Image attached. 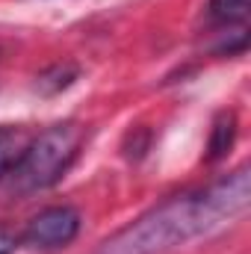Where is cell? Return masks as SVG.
Wrapping results in <instances>:
<instances>
[{
	"label": "cell",
	"instance_id": "cell-1",
	"mask_svg": "<svg viewBox=\"0 0 251 254\" xmlns=\"http://www.w3.org/2000/svg\"><path fill=\"white\" fill-rule=\"evenodd\" d=\"M251 169L240 166L207 187L181 192L151 207L122 231L107 237L95 254H166L234 222L249 210Z\"/></svg>",
	"mask_w": 251,
	"mask_h": 254
},
{
	"label": "cell",
	"instance_id": "cell-2",
	"mask_svg": "<svg viewBox=\"0 0 251 254\" xmlns=\"http://www.w3.org/2000/svg\"><path fill=\"white\" fill-rule=\"evenodd\" d=\"M80 148H83V127L74 122H60V125H51L48 130L36 133L18 169L9 175L15 190L30 195V192L54 187L71 169Z\"/></svg>",
	"mask_w": 251,
	"mask_h": 254
},
{
	"label": "cell",
	"instance_id": "cell-3",
	"mask_svg": "<svg viewBox=\"0 0 251 254\" xmlns=\"http://www.w3.org/2000/svg\"><path fill=\"white\" fill-rule=\"evenodd\" d=\"M77 234H80V213L68 204H57L45 207L27 222L21 243L36 252H60L77 240Z\"/></svg>",
	"mask_w": 251,
	"mask_h": 254
},
{
	"label": "cell",
	"instance_id": "cell-4",
	"mask_svg": "<svg viewBox=\"0 0 251 254\" xmlns=\"http://www.w3.org/2000/svg\"><path fill=\"white\" fill-rule=\"evenodd\" d=\"M30 142H33V133L27 127H21V125H3L0 127V181L9 178L18 169V163L27 154Z\"/></svg>",
	"mask_w": 251,
	"mask_h": 254
},
{
	"label": "cell",
	"instance_id": "cell-5",
	"mask_svg": "<svg viewBox=\"0 0 251 254\" xmlns=\"http://www.w3.org/2000/svg\"><path fill=\"white\" fill-rule=\"evenodd\" d=\"M237 113H222L216 122H213V130H210V142H207V157L210 160H219L225 157L231 148H234V139H237Z\"/></svg>",
	"mask_w": 251,
	"mask_h": 254
},
{
	"label": "cell",
	"instance_id": "cell-6",
	"mask_svg": "<svg viewBox=\"0 0 251 254\" xmlns=\"http://www.w3.org/2000/svg\"><path fill=\"white\" fill-rule=\"evenodd\" d=\"M251 0H210V15L213 21L225 27H246Z\"/></svg>",
	"mask_w": 251,
	"mask_h": 254
},
{
	"label": "cell",
	"instance_id": "cell-7",
	"mask_svg": "<svg viewBox=\"0 0 251 254\" xmlns=\"http://www.w3.org/2000/svg\"><path fill=\"white\" fill-rule=\"evenodd\" d=\"M77 80V68L74 65H68V63H60V65H54V68H48L42 77H39V89L42 92H60V89H68L71 83Z\"/></svg>",
	"mask_w": 251,
	"mask_h": 254
}]
</instances>
